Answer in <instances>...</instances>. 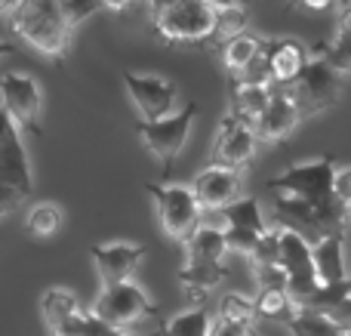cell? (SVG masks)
Wrapping results in <instances>:
<instances>
[{
  "label": "cell",
  "instance_id": "cell-1",
  "mask_svg": "<svg viewBox=\"0 0 351 336\" xmlns=\"http://www.w3.org/2000/svg\"><path fill=\"white\" fill-rule=\"evenodd\" d=\"M336 158L324 154L308 164L287 167L278 179L268 182L274 201V226L296 228L305 238L315 235V244L321 238L346 232L351 213L339 204L333 189L336 179Z\"/></svg>",
  "mask_w": 351,
  "mask_h": 336
},
{
  "label": "cell",
  "instance_id": "cell-2",
  "mask_svg": "<svg viewBox=\"0 0 351 336\" xmlns=\"http://www.w3.org/2000/svg\"><path fill=\"white\" fill-rule=\"evenodd\" d=\"M6 25L16 31L22 43H28L34 53L47 62L62 65L71 49L74 31L65 19L62 0H19L16 10L6 16Z\"/></svg>",
  "mask_w": 351,
  "mask_h": 336
},
{
  "label": "cell",
  "instance_id": "cell-3",
  "mask_svg": "<svg viewBox=\"0 0 351 336\" xmlns=\"http://www.w3.org/2000/svg\"><path fill=\"white\" fill-rule=\"evenodd\" d=\"M219 6L210 0H164L152 6V28L160 40L176 47L213 43Z\"/></svg>",
  "mask_w": 351,
  "mask_h": 336
},
{
  "label": "cell",
  "instance_id": "cell-4",
  "mask_svg": "<svg viewBox=\"0 0 351 336\" xmlns=\"http://www.w3.org/2000/svg\"><path fill=\"white\" fill-rule=\"evenodd\" d=\"M145 191L152 195L154 210H158V219H160V228H164L167 238L185 244V241L200 228L204 207H200V201H197V195H194L191 185L148 182Z\"/></svg>",
  "mask_w": 351,
  "mask_h": 336
},
{
  "label": "cell",
  "instance_id": "cell-5",
  "mask_svg": "<svg viewBox=\"0 0 351 336\" xmlns=\"http://www.w3.org/2000/svg\"><path fill=\"white\" fill-rule=\"evenodd\" d=\"M93 315L123 333H136V327L145 324L148 318L158 321L160 309L154 306L152 296L136 281H123V284H114V287L99 290L96 302H93Z\"/></svg>",
  "mask_w": 351,
  "mask_h": 336
},
{
  "label": "cell",
  "instance_id": "cell-6",
  "mask_svg": "<svg viewBox=\"0 0 351 336\" xmlns=\"http://www.w3.org/2000/svg\"><path fill=\"white\" fill-rule=\"evenodd\" d=\"M34 182H31V164L25 158L22 130L3 117V136H0V213L10 216L22 201H28Z\"/></svg>",
  "mask_w": 351,
  "mask_h": 336
},
{
  "label": "cell",
  "instance_id": "cell-7",
  "mask_svg": "<svg viewBox=\"0 0 351 336\" xmlns=\"http://www.w3.org/2000/svg\"><path fill=\"white\" fill-rule=\"evenodd\" d=\"M197 115H200L197 102H185V108L164 117V121H139V127H136L142 145L148 148V154H152L160 164V170H164V179H170L173 160L179 158L182 148H185L188 136H191V123L197 121Z\"/></svg>",
  "mask_w": 351,
  "mask_h": 336
},
{
  "label": "cell",
  "instance_id": "cell-8",
  "mask_svg": "<svg viewBox=\"0 0 351 336\" xmlns=\"http://www.w3.org/2000/svg\"><path fill=\"white\" fill-rule=\"evenodd\" d=\"M278 244H280V265L290 275V296L302 309L305 302L321 293V278H317V265H315V244L302 232H296V228H278Z\"/></svg>",
  "mask_w": 351,
  "mask_h": 336
},
{
  "label": "cell",
  "instance_id": "cell-9",
  "mask_svg": "<svg viewBox=\"0 0 351 336\" xmlns=\"http://www.w3.org/2000/svg\"><path fill=\"white\" fill-rule=\"evenodd\" d=\"M287 93L293 96V102H296L299 115H302V121H305V117H315V115H321V111H327L330 105L339 102L342 74L336 71L327 59L315 56L311 65H308V71H305Z\"/></svg>",
  "mask_w": 351,
  "mask_h": 336
},
{
  "label": "cell",
  "instance_id": "cell-10",
  "mask_svg": "<svg viewBox=\"0 0 351 336\" xmlns=\"http://www.w3.org/2000/svg\"><path fill=\"white\" fill-rule=\"evenodd\" d=\"M3 117H10L19 130L40 136V108H43V93L31 74L6 71L3 74Z\"/></svg>",
  "mask_w": 351,
  "mask_h": 336
},
{
  "label": "cell",
  "instance_id": "cell-11",
  "mask_svg": "<svg viewBox=\"0 0 351 336\" xmlns=\"http://www.w3.org/2000/svg\"><path fill=\"white\" fill-rule=\"evenodd\" d=\"M256 145H259V136H256L253 123L241 121V117H234V115H225L222 123H219L216 142H213V148H210V164L243 173L253 164Z\"/></svg>",
  "mask_w": 351,
  "mask_h": 336
},
{
  "label": "cell",
  "instance_id": "cell-12",
  "mask_svg": "<svg viewBox=\"0 0 351 336\" xmlns=\"http://www.w3.org/2000/svg\"><path fill=\"white\" fill-rule=\"evenodd\" d=\"M123 86H127L130 99H133L139 121H164V117L176 115V90L173 80L158 77V74H139V71H123Z\"/></svg>",
  "mask_w": 351,
  "mask_h": 336
},
{
  "label": "cell",
  "instance_id": "cell-13",
  "mask_svg": "<svg viewBox=\"0 0 351 336\" xmlns=\"http://www.w3.org/2000/svg\"><path fill=\"white\" fill-rule=\"evenodd\" d=\"M268 56V74H271V86L274 90H290L305 71H308L311 59L302 40H293V37H278V40H268L265 47Z\"/></svg>",
  "mask_w": 351,
  "mask_h": 336
},
{
  "label": "cell",
  "instance_id": "cell-14",
  "mask_svg": "<svg viewBox=\"0 0 351 336\" xmlns=\"http://www.w3.org/2000/svg\"><path fill=\"white\" fill-rule=\"evenodd\" d=\"M93 265L99 272V281L102 287H114V284L133 281V275L139 272L142 259H145V247L142 244H127V241H117V244H102L93 247Z\"/></svg>",
  "mask_w": 351,
  "mask_h": 336
},
{
  "label": "cell",
  "instance_id": "cell-15",
  "mask_svg": "<svg viewBox=\"0 0 351 336\" xmlns=\"http://www.w3.org/2000/svg\"><path fill=\"white\" fill-rule=\"evenodd\" d=\"M194 195H197L200 207L204 210H216L222 213L225 207H231L234 201H241V189H243V179L237 170H228V167H204V170L194 176L191 182Z\"/></svg>",
  "mask_w": 351,
  "mask_h": 336
},
{
  "label": "cell",
  "instance_id": "cell-16",
  "mask_svg": "<svg viewBox=\"0 0 351 336\" xmlns=\"http://www.w3.org/2000/svg\"><path fill=\"white\" fill-rule=\"evenodd\" d=\"M299 123H302V115H299L293 96L287 90H274L271 105L262 111V117L253 123V130H256V136H259V142L278 145V142H284L287 136L296 133Z\"/></svg>",
  "mask_w": 351,
  "mask_h": 336
},
{
  "label": "cell",
  "instance_id": "cell-17",
  "mask_svg": "<svg viewBox=\"0 0 351 336\" xmlns=\"http://www.w3.org/2000/svg\"><path fill=\"white\" fill-rule=\"evenodd\" d=\"M274 86L271 84H250V80H228V115L241 117L247 123H256L262 111L271 105Z\"/></svg>",
  "mask_w": 351,
  "mask_h": 336
},
{
  "label": "cell",
  "instance_id": "cell-18",
  "mask_svg": "<svg viewBox=\"0 0 351 336\" xmlns=\"http://www.w3.org/2000/svg\"><path fill=\"white\" fill-rule=\"evenodd\" d=\"M265 43H268L265 37L250 34V31L225 43V47H222V65H225V71H228V80L243 77V74L250 71V65H253V62L262 56Z\"/></svg>",
  "mask_w": 351,
  "mask_h": 336
},
{
  "label": "cell",
  "instance_id": "cell-19",
  "mask_svg": "<svg viewBox=\"0 0 351 336\" xmlns=\"http://www.w3.org/2000/svg\"><path fill=\"white\" fill-rule=\"evenodd\" d=\"M182 247H185L188 263H222L225 253H231L225 228H213V226H200Z\"/></svg>",
  "mask_w": 351,
  "mask_h": 336
},
{
  "label": "cell",
  "instance_id": "cell-20",
  "mask_svg": "<svg viewBox=\"0 0 351 336\" xmlns=\"http://www.w3.org/2000/svg\"><path fill=\"white\" fill-rule=\"evenodd\" d=\"M315 56L327 59L330 65H333L336 71L342 74V77H346V74L351 77V3L346 6V10H342L333 40L317 43V47H315Z\"/></svg>",
  "mask_w": 351,
  "mask_h": 336
},
{
  "label": "cell",
  "instance_id": "cell-21",
  "mask_svg": "<svg viewBox=\"0 0 351 336\" xmlns=\"http://www.w3.org/2000/svg\"><path fill=\"white\" fill-rule=\"evenodd\" d=\"M222 219H225V232H247V235H259V238L271 235V228H268L256 197H241V201H234L231 207H225Z\"/></svg>",
  "mask_w": 351,
  "mask_h": 336
},
{
  "label": "cell",
  "instance_id": "cell-22",
  "mask_svg": "<svg viewBox=\"0 0 351 336\" xmlns=\"http://www.w3.org/2000/svg\"><path fill=\"white\" fill-rule=\"evenodd\" d=\"M222 278H225L222 263H188L185 259V265L179 269V281H182V287H185V293L191 296V300L206 296Z\"/></svg>",
  "mask_w": 351,
  "mask_h": 336
},
{
  "label": "cell",
  "instance_id": "cell-23",
  "mask_svg": "<svg viewBox=\"0 0 351 336\" xmlns=\"http://www.w3.org/2000/svg\"><path fill=\"white\" fill-rule=\"evenodd\" d=\"M256 312H259L262 321H274V324L290 327L299 315V306L290 296V290H259V296H256Z\"/></svg>",
  "mask_w": 351,
  "mask_h": 336
},
{
  "label": "cell",
  "instance_id": "cell-24",
  "mask_svg": "<svg viewBox=\"0 0 351 336\" xmlns=\"http://www.w3.org/2000/svg\"><path fill=\"white\" fill-rule=\"evenodd\" d=\"M80 312V302L74 293H68V290L62 287H49L43 290L40 296V315H43V324L49 327V331H56L59 324H65L71 315Z\"/></svg>",
  "mask_w": 351,
  "mask_h": 336
},
{
  "label": "cell",
  "instance_id": "cell-25",
  "mask_svg": "<svg viewBox=\"0 0 351 336\" xmlns=\"http://www.w3.org/2000/svg\"><path fill=\"white\" fill-rule=\"evenodd\" d=\"M213 327H216V318L206 306H194L188 312H179L173 321H167L170 336H213Z\"/></svg>",
  "mask_w": 351,
  "mask_h": 336
},
{
  "label": "cell",
  "instance_id": "cell-26",
  "mask_svg": "<svg viewBox=\"0 0 351 336\" xmlns=\"http://www.w3.org/2000/svg\"><path fill=\"white\" fill-rule=\"evenodd\" d=\"M62 222H65V213H62L59 204H34V207L28 210V219H25V228H28L31 238H53L56 232L62 228Z\"/></svg>",
  "mask_w": 351,
  "mask_h": 336
},
{
  "label": "cell",
  "instance_id": "cell-27",
  "mask_svg": "<svg viewBox=\"0 0 351 336\" xmlns=\"http://www.w3.org/2000/svg\"><path fill=\"white\" fill-rule=\"evenodd\" d=\"M219 321H231V324H256L259 321V312H256V300L243 293H225L219 300Z\"/></svg>",
  "mask_w": 351,
  "mask_h": 336
},
{
  "label": "cell",
  "instance_id": "cell-28",
  "mask_svg": "<svg viewBox=\"0 0 351 336\" xmlns=\"http://www.w3.org/2000/svg\"><path fill=\"white\" fill-rule=\"evenodd\" d=\"M241 34H247V10H243L241 3L219 10V19H216V34H213V43L225 47L228 40H234V37H241Z\"/></svg>",
  "mask_w": 351,
  "mask_h": 336
},
{
  "label": "cell",
  "instance_id": "cell-29",
  "mask_svg": "<svg viewBox=\"0 0 351 336\" xmlns=\"http://www.w3.org/2000/svg\"><path fill=\"white\" fill-rule=\"evenodd\" d=\"M253 275L259 290H290V275L284 265H253Z\"/></svg>",
  "mask_w": 351,
  "mask_h": 336
},
{
  "label": "cell",
  "instance_id": "cell-30",
  "mask_svg": "<svg viewBox=\"0 0 351 336\" xmlns=\"http://www.w3.org/2000/svg\"><path fill=\"white\" fill-rule=\"evenodd\" d=\"M62 10H65V19L74 31L102 10V0H62Z\"/></svg>",
  "mask_w": 351,
  "mask_h": 336
},
{
  "label": "cell",
  "instance_id": "cell-31",
  "mask_svg": "<svg viewBox=\"0 0 351 336\" xmlns=\"http://www.w3.org/2000/svg\"><path fill=\"white\" fill-rule=\"evenodd\" d=\"M333 189H336V197H339V204L351 213V167H339V170H336Z\"/></svg>",
  "mask_w": 351,
  "mask_h": 336
},
{
  "label": "cell",
  "instance_id": "cell-32",
  "mask_svg": "<svg viewBox=\"0 0 351 336\" xmlns=\"http://www.w3.org/2000/svg\"><path fill=\"white\" fill-rule=\"evenodd\" d=\"M330 318H333V324L339 327L346 336H351V296H346L342 302H336L333 309H330Z\"/></svg>",
  "mask_w": 351,
  "mask_h": 336
},
{
  "label": "cell",
  "instance_id": "cell-33",
  "mask_svg": "<svg viewBox=\"0 0 351 336\" xmlns=\"http://www.w3.org/2000/svg\"><path fill=\"white\" fill-rule=\"evenodd\" d=\"M213 336H259V327L256 324H231V321H219L216 318Z\"/></svg>",
  "mask_w": 351,
  "mask_h": 336
},
{
  "label": "cell",
  "instance_id": "cell-34",
  "mask_svg": "<svg viewBox=\"0 0 351 336\" xmlns=\"http://www.w3.org/2000/svg\"><path fill=\"white\" fill-rule=\"evenodd\" d=\"M299 3H302L305 10H330V6H336L339 0H299Z\"/></svg>",
  "mask_w": 351,
  "mask_h": 336
},
{
  "label": "cell",
  "instance_id": "cell-35",
  "mask_svg": "<svg viewBox=\"0 0 351 336\" xmlns=\"http://www.w3.org/2000/svg\"><path fill=\"white\" fill-rule=\"evenodd\" d=\"M130 3H133V0H102V6H105V10H111V12H121V10H127Z\"/></svg>",
  "mask_w": 351,
  "mask_h": 336
},
{
  "label": "cell",
  "instance_id": "cell-36",
  "mask_svg": "<svg viewBox=\"0 0 351 336\" xmlns=\"http://www.w3.org/2000/svg\"><path fill=\"white\" fill-rule=\"evenodd\" d=\"M160 336H170V333H167V324H164V333H160Z\"/></svg>",
  "mask_w": 351,
  "mask_h": 336
},
{
  "label": "cell",
  "instance_id": "cell-37",
  "mask_svg": "<svg viewBox=\"0 0 351 336\" xmlns=\"http://www.w3.org/2000/svg\"><path fill=\"white\" fill-rule=\"evenodd\" d=\"M154 3H164V0H154ZM154 3H152V6H154Z\"/></svg>",
  "mask_w": 351,
  "mask_h": 336
},
{
  "label": "cell",
  "instance_id": "cell-38",
  "mask_svg": "<svg viewBox=\"0 0 351 336\" xmlns=\"http://www.w3.org/2000/svg\"><path fill=\"white\" fill-rule=\"evenodd\" d=\"M148 3H154V0H148Z\"/></svg>",
  "mask_w": 351,
  "mask_h": 336
}]
</instances>
